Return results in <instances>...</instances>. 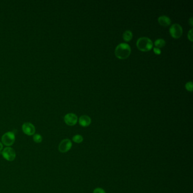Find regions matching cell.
<instances>
[{"label":"cell","instance_id":"obj_19","mask_svg":"<svg viewBox=\"0 0 193 193\" xmlns=\"http://www.w3.org/2000/svg\"><path fill=\"white\" fill-rule=\"evenodd\" d=\"M189 23L190 25V26L192 27L193 26V18H190V19L189 20Z\"/></svg>","mask_w":193,"mask_h":193},{"label":"cell","instance_id":"obj_4","mask_svg":"<svg viewBox=\"0 0 193 193\" xmlns=\"http://www.w3.org/2000/svg\"><path fill=\"white\" fill-rule=\"evenodd\" d=\"M3 158L8 162H13L16 158V153L14 149L10 147L4 148L1 151Z\"/></svg>","mask_w":193,"mask_h":193},{"label":"cell","instance_id":"obj_17","mask_svg":"<svg viewBox=\"0 0 193 193\" xmlns=\"http://www.w3.org/2000/svg\"><path fill=\"white\" fill-rule=\"evenodd\" d=\"M187 38L189 39L190 42H193V29H191L188 32V35H187Z\"/></svg>","mask_w":193,"mask_h":193},{"label":"cell","instance_id":"obj_14","mask_svg":"<svg viewBox=\"0 0 193 193\" xmlns=\"http://www.w3.org/2000/svg\"><path fill=\"white\" fill-rule=\"evenodd\" d=\"M33 140L36 143H40L42 141V137L39 134H35L33 135Z\"/></svg>","mask_w":193,"mask_h":193},{"label":"cell","instance_id":"obj_11","mask_svg":"<svg viewBox=\"0 0 193 193\" xmlns=\"http://www.w3.org/2000/svg\"><path fill=\"white\" fill-rule=\"evenodd\" d=\"M133 38V33L130 30H127L123 34V39L125 42H129Z\"/></svg>","mask_w":193,"mask_h":193},{"label":"cell","instance_id":"obj_10","mask_svg":"<svg viewBox=\"0 0 193 193\" xmlns=\"http://www.w3.org/2000/svg\"><path fill=\"white\" fill-rule=\"evenodd\" d=\"M158 22L160 25H162L164 27L168 26L171 24V19L166 15H162L159 17L158 18Z\"/></svg>","mask_w":193,"mask_h":193},{"label":"cell","instance_id":"obj_8","mask_svg":"<svg viewBox=\"0 0 193 193\" xmlns=\"http://www.w3.org/2000/svg\"><path fill=\"white\" fill-rule=\"evenodd\" d=\"M64 121L67 125L74 126L77 123V116L74 113H68L64 117Z\"/></svg>","mask_w":193,"mask_h":193},{"label":"cell","instance_id":"obj_9","mask_svg":"<svg viewBox=\"0 0 193 193\" xmlns=\"http://www.w3.org/2000/svg\"><path fill=\"white\" fill-rule=\"evenodd\" d=\"M79 123L82 127H88L91 123V119L89 116L83 115V116L80 117V118L79 119Z\"/></svg>","mask_w":193,"mask_h":193},{"label":"cell","instance_id":"obj_12","mask_svg":"<svg viewBox=\"0 0 193 193\" xmlns=\"http://www.w3.org/2000/svg\"><path fill=\"white\" fill-rule=\"evenodd\" d=\"M155 46L157 48H161L164 47L165 45V41L163 39H158L155 40L154 42Z\"/></svg>","mask_w":193,"mask_h":193},{"label":"cell","instance_id":"obj_5","mask_svg":"<svg viewBox=\"0 0 193 193\" xmlns=\"http://www.w3.org/2000/svg\"><path fill=\"white\" fill-rule=\"evenodd\" d=\"M169 32L172 38L175 39H179L183 35V28L181 25L177 23L173 24L169 28Z\"/></svg>","mask_w":193,"mask_h":193},{"label":"cell","instance_id":"obj_3","mask_svg":"<svg viewBox=\"0 0 193 193\" xmlns=\"http://www.w3.org/2000/svg\"><path fill=\"white\" fill-rule=\"evenodd\" d=\"M15 141V135L13 132L8 131L4 134L1 138V142L6 147H10Z\"/></svg>","mask_w":193,"mask_h":193},{"label":"cell","instance_id":"obj_13","mask_svg":"<svg viewBox=\"0 0 193 193\" xmlns=\"http://www.w3.org/2000/svg\"><path fill=\"white\" fill-rule=\"evenodd\" d=\"M73 141L76 143H81L83 141V138L81 135H75L72 138Z\"/></svg>","mask_w":193,"mask_h":193},{"label":"cell","instance_id":"obj_18","mask_svg":"<svg viewBox=\"0 0 193 193\" xmlns=\"http://www.w3.org/2000/svg\"><path fill=\"white\" fill-rule=\"evenodd\" d=\"M154 51L155 53L156 54H160L161 53V50H160V49L157 48L156 47L154 48Z\"/></svg>","mask_w":193,"mask_h":193},{"label":"cell","instance_id":"obj_6","mask_svg":"<svg viewBox=\"0 0 193 193\" xmlns=\"http://www.w3.org/2000/svg\"><path fill=\"white\" fill-rule=\"evenodd\" d=\"M72 142L69 139H65L62 140L58 146V151L61 153H66L72 147Z\"/></svg>","mask_w":193,"mask_h":193},{"label":"cell","instance_id":"obj_7","mask_svg":"<svg viewBox=\"0 0 193 193\" xmlns=\"http://www.w3.org/2000/svg\"><path fill=\"white\" fill-rule=\"evenodd\" d=\"M22 129L24 133L28 135L31 136L35 134V127L32 123H25L22 125Z\"/></svg>","mask_w":193,"mask_h":193},{"label":"cell","instance_id":"obj_15","mask_svg":"<svg viewBox=\"0 0 193 193\" xmlns=\"http://www.w3.org/2000/svg\"><path fill=\"white\" fill-rule=\"evenodd\" d=\"M185 87H186V89L187 91L192 92L193 91V82H187L185 85Z\"/></svg>","mask_w":193,"mask_h":193},{"label":"cell","instance_id":"obj_1","mask_svg":"<svg viewBox=\"0 0 193 193\" xmlns=\"http://www.w3.org/2000/svg\"><path fill=\"white\" fill-rule=\"evenodd\" d=\"M131 53V48L127 43H121L117 46L115 49L116 56L121 60H125L128 58Z\"/></svg>","mask_w":193,"mask_h":193},{"label":"cell","instance_id":"obj_16","mask_svg":"<svg viewBox=\"0 0 193 193\" xmlns=\"http://www.w3.org/2000/svg\"><path fill=\"white\" fill-rule=\"evenodd\" d=\"M93 193H106L104 190L103 189L100 187H97L94 190Z\"/></svg>","mask_w":193,"mask_h":193},{"label":"cell","instance_id":"obj_2","mask_svg":"<svg viewBox=\"0 0 193 193\" xmlns=\"http://www.w3.org/2000/svg\"><path fill=\"white\" fill-rule=\"evenodd\" d=\"M137 46L140 51L148 52L152 48L153 43L151 39L146 37H142L137 40Z\"/></svg>","mask_w":193,"mask_h":193},{"label":"cell","instance_id":"obj_20","mask_svg":"<svg viewBox=\"0 0 193 193\" xmlns=\"http://www.w3.org/2000/svg\"><path fill=\"white\" fill-rule=\"evenodd\" d=\"M3 149H4V145L2 143V142H0V152L2 151Z\"/></svg>","mask_w":193,"mask_h":193}]
</instances>
